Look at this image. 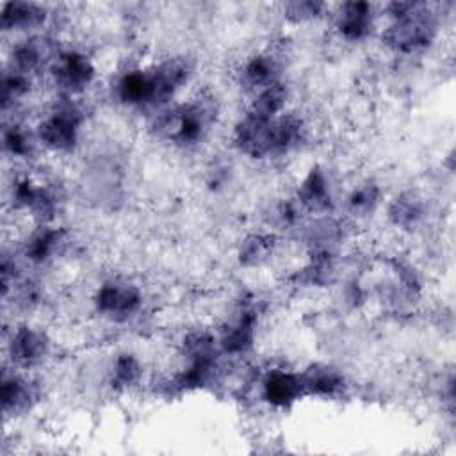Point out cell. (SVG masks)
<instances>
[{
    "mask_svg": "<svg viewBox=\"0 0 456 456\" xmlns=\"http://www.w3.org/2000/svg\"><path fill=\"white\" fill-rule=\"evenodd\" d=\"M297 201L310 212H328L333 207L330 182L319 166L312 167L299 183Z\"/></svg>",
    "mask_w": 456,
    "mask_h": 456,
    "instance_id": "obj_11",
    "label": "cell"
},
{
    "mask_svg": "<svg viewBox=\"0 0 456 456\" xmlns=\"http://www.w3.org/2000/svg\"><path fill=\"white\" fill-rule=\"evenodd\" d=\"M322 9H324V4L321 2H290L283 7V12L287 20L294 23H301V21L314 20L315 16L321 14Z\"/></svg>",
    "mask_w": 456,
    "mask_h": 456,
    "instance_id": "obj_27",
    "label": "cell"
},
{
    "mask_svg": "<svg viewBox=\"0 0 456 456\" xmlns=\"http://www.w3.org/2000/svg\"><path fill=\"white\" fill-rule=\"evenodd\" d=\"M46 18V9L34 2H5L2 5L0 25L4 30H27L39 27Z\"/></svg>",
    "mask_w": 456,
    "mask_h": 456,
    "instance_id": "obj_14",
    "label": "cell"
},
{
    "mask_svg": "<svg viewBox=\"0 0 456 456\" xmlns=\"http://www.w3.org/2000/svg\"><path fill=\"white\" fill-rule=\"evenodd\" d=\"M12 201L18 208H25L32 212V216L37 217L39 221L52 219L57 207V200L53 192L43 185L34 183L28 178L16 182L12 189Z\"/></svg>",
    "mask_w": 456,
    "mask_h": 456,
    "instance_id": "obj_8",
    "label": "cell"
},
{
    "mask_svg": "<svg viewBox=\"0 0 456 456\" xmlns=\"http://www.w3.org/2000/svg\"><path fill=\"white\" fill-rule=\"evenodd\" d=\"M4 148L14 157H27L32 151V139L20 125H11L4 130Z\"/></svg>",
    "mask_w": 456,
    "mask_h": 456,
    "instance_id": "obj_26",
    "label": "cell"
},
{
    "mask_svg": "<svg viewBox=\"0 0 456 456\" xmlns=\"http://www.w3.org/2000/svg\"><path fill=\"white\" fill-rule=\"evenodd\" d=\"M48 351V340L43 331L28 328V326H20L9 342V356L16 365H34Z\"/></svg>",
    "mask_w": 456,
    "mask_h": 456,
    "instance_id": "obj_10",
    "label": "cell"
},
{
    "mask_svg": "<svg viewBox=\"0 0 456 456\" xmlns=\"http://www.w3.org/2000/svg\"><path fill=\"white\" fill-rule=\"evenodd\" d=\"M289 89L283 82H276L264 91L256 93L251 107L248 109L249 112L262 116V118H274L283 112V107L287 103Z\"/></svg>",
    "mask_w": 456,
    "mask_h": 456,
    "instance_id": "obj_20",
    "label": "cell"
},
{
    "mask_svg": "<svg viewBox=\"0 0 456 456\" xmlns=\"http://www.w3.org/2000/svg\"><path fill=\"white\" fill-rule=\"evenodd\" d=\"M141 292L137 287L121 281H105L96 296V310L114 321H125L141 308Z\"/></svg>",
    "mask_w": 456,
    "mask_h": 456,
    "instance_id": "obj_5",
    "label": "cell"
},
{
    "mask_svg": "<svg viewBox=\"0 0 456 456\" xmlns=\"http://www.w3.org/2000/svg\"><path fill=\"white\" fill-rule=\"evenodd\" d=\"M280 62L273 53H256L246 64L240 71V82L246 89L260 93L265 87L280 82Z\"/></svg>",
    "mask_w": 456,
    "mask_h": 456,
    "instance_id": "obj_13",
    "label": "cell"
},
{
    "mask_svg": "<svg viewBox=\"0 0 456 456\" xmlns=\"http://www.w3.org/2000/svg\"><path fill=\"white\" fill-rule=\"evenodd\" d=\"M255 326H256V312L253 308H242L235 321L228 324L221 337V349L230 354L246 353L255 340Z\"/></svg>",
    "mask_w": 456,
    "mask_h": 456,
    "instance_id": "obj_12",
    "label": "cell"
},
{
    "mask_svg": "<svg viewBox=\"0 0 456 456\" xmlns=\"http://www.w3.org/2000/svg\"><path fill=\"white\" fill-rule=\"evenodd\" d=\"M150 82H151V94L153 105L166 103L189 78L191 66L182 57L166 59L160 64L148 69Z\"/></svg>",
    "mask_w": 456,
    "mask_h": 456,
    "instance_id": "obj_6",
    "label": "cell"
},
{
    "mask_svg": "<svg viewBox=\"0 0 456 456\" xmlns=\"http://www.w3.org/2000/svg\"><path fill=\"white\" fill-rule=\"evenodd\" d=\"M271 251H273V237L251 235L242 242L239 258L244 265H256L262 260H265Z\"/></svg>",
    "mask_w": 456,
    "mask_h": 456,
    "instance_id": "obj_23",
    "label": "cell"
},
{
    "mask_svg": "<svg viewBox=\"0 0 456 456\" xmlns=\"http://www.w3.org/2000/svg\"><path fill=\"white\" fill-rule=\"evenodd\" d=\"M306 394L315 395H333L344 387L342 374L328 365H314L301 374Z\"/></svg>",
    "mask_w": 456,
    "mask_h": 456,
    "instance_id": "obj_18",
    "label": "cell"
},
{
    "mask_svg": "<svg viewBox=\"0 0 456 456\" xmlns=\"http://www.w3.org/2000/svg\"><path fill=\"white\" fill-rule=\"evenodd\" d=\"M422 214H424L422 201L413 192H403L401 196H397L392 201V205L388 208V216H390L392 223L401 228L415 226L420 221Z\"/></svg>",
    "mask_w": 456,
    "mask_h": 456,
    "instance_id": "obj_21",
    "label": "cell"
},
{
    "mask_svg": "<svg viewBox=\"0 0 456 456\" xmlns=\"http://www.w3.org/2000/svg\"><path fill=\"white\" fill-rule=\"evenodd\" d=\"M141 365L134 354H119L112 365L110 383L116 390H125L139 381Z\"/></svg>",
    "mask_w": 456,
    "mask_h": 456,
    "instance_id": "obj_22",
    "label": "cell"
},
{
    "mask_svg": "<svg viewBox=\"0 0 456 456\" xmlns=\"http://www.w3.org/2000/svg\"><path fill=\"white\" fill-rule=\"evenodd\" d=\"M379 200V189L374 183H365L354 189L347 198V207L354 216H363L374 210Z\"/></svg>",
    "mask_w": 456,
    "mask_h": 456,
    "instance_id": "obj_24",
    "label": "cell"
},
{
    "mask_svg": "<svg viewBox=\"0 0 456 456\" xmlns=\"http://www.w3.org/2000/svg\"><path fill=\"white\" fill-rule=\"evenodd\" d=\"M82 112L73 103L59 105L37 126L39 141L55 151H69L77 141L82 125Z\"/></svg>",
    "mask_w": 456,
    "mask_h": 456,
    "instance_id": "obj_3",
    "label": "cell"
},
{
    "mask_svg": "<svg viewBox=\"0 0 456 456\" xmlns=\"http://www.w3.org/2000/svg\"><path fill=\"white\" fill-rule=\"evenodd\" d=\"M46 55H50V43L45 37H30L27 41H21L12 48L11 53V64L14 71L28 73L45 62Z\"/></svg>",
    "mask_w": 456,
    "mask_h": 456,
    "instance_id": "obj_17",
    "label": "cell"
},
{
    "mask_svg": "<svg viewBox=\"0 0 456 456\" xmlns=\"http://www.w3.org/2000/svg\"><path fill=\"white\" fill-rule=\"evenodd\" d=\"M262 392L264 399L276 408L290 406L306 394L301 374L280 369H274L265 376L262 383Z\"/></svg>",
    "mask_w": 456,
    "mask_h": 456,
    "instance_id": "obj_7",
    "label": "cell"
},
{
    "mask_svg": "<svg viewBox=\"0 0 456 456\" xmlns=\"http://www.w3.org/2000/svg\"><path fill=\"white\" fill-rule=\"evenodd\" d=\"M52 75L55 86L66 94L82 93L94 80V64L77 50H66L55 55Z\"/></svg>",
    "mask_w": 456,
    "mask_h": 456,
    "instance_id": "obj_4",
    "label": "cell"
},
{
    "mask_svg": "<svg viewBox=\"0 0 456 456\" xmlns=\"http://www.w3.org/2000/svg\"><path fill=\"white\" fill-rule=\"evenodd\" d=\"M36 399L34 387L20 376H4L2 379V408L7 415H16L30 408Z\"/></svg>",
    "mask_w": 456,
    "mask_h": 456,
    "instance_id": "obj_16",
    "label": "cell"
},
{
    "mask_svg": "<svg viewBox=\"0 0 456 456\" xmlns=\"http://www.w3.org/2000/svg\"><path fill=\"white\" fill-rule=\"evenodd\" d=\"M62 240V232L53 226H39L25 244V256L32 262L48 260L59 248Z\"/></svg>",
    "mask_w": 456,
    "mask_h": 456,
    "instance_id": "obj_19",
    "label": "cell"
},
{
    "mask_svg": "<svg viewBox=\"0 0 456 456\" xmlns=\"http://www.w3.org/2000/svg\"><path fill=\"white\" fill-rule=\"evenodd\" d=\"M392 23L383 32V43L401 53L426 48L436 36V18L426 4L394 2L387 7Z\"/></svg>",
    "mask_w": 456,
    "mask_h": 456,
    "instance_id": "obj_1",
    "label": "cell"
},
{
    "mask_svg": "<svg viewBox=\"0 0 456 456\" xmlns=\"http://www.w3.org/2000/svg\"><path fill=\"white\" fill-rule=\"evenodd\" d=\"M216 118V103L212 98H196L182 103L159 118L157 128L166 137L182 146L196 144L203 139Z\"/></svg>",
    "mask_w": 456,
    "mask_h": 456,
    "instance_id": "obj_2",
    "label": "cell"
},
{
    "mask_svg": "<svg viewBox=\"0 0 456 456\" xmlns=\"http://www.w3.org/2000/svg\"><path fill=\"white\" fill-rule=\"evenodd\" d=\"M116 94L126 105H153L148 69H130L116 82Z\"/></svg>",
    "mask_w": 456,
    "mask_h": 456,
    "instance_id": "obj_15",
    "label": "cell"
},
{
    "mask_svg": "<svg viewBox=\"0 0 456 456\" xmlns=\"http://www.w3.org/2000/svg\"><path fill=\"white\" fill-rule=\"evenodd\" d=\"M28 89H30V82H28L25 73H20V71H14V69L11 73H5L4 82H2V105H4V109H7L11 103H14L21 96H25Z\"/></svg>",
    "mask_w": 456,
    "mask_h": 456,
    "instance_id": "obj_25",
    "label": "cell"
},
{
    "mask_svg": "<svg viewBox=\"0 0 456 456\" xmlns=\"http://www.w3.org/2000/svg\"><path fill=\"white\" fill-rule=\"evenodd\" d=\"M374 25V9L369 2H346L337 12V28L347 41H362Z\"/></svg>",
    "mask_w": 456,
    "mask_h": 456,
    "instance_id": "obj_9",
    "label": "cell"
}]
</instances>
